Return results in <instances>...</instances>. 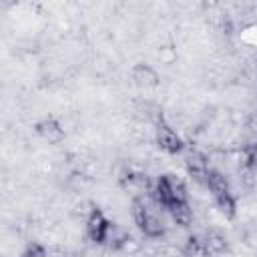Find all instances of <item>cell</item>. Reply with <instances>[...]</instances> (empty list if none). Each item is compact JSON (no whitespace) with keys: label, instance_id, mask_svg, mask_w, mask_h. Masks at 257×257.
I'll list each match as a JSON object with an SVG mask.
<instances>
[{"label":"cell","instance_id":"277c9868","mask_svg":"<svg viewBox=\"0 0 257 257\" xmlns=\"http://www.w3.org/2000/svg\"><path fill=\"white\" fill-rule=\"evenodd\" d=\"M185 169H187V173H189V177L193 181H197V183H201L205 187V177H207V173L211 169L209 157L205 153H201L197 149L187 151V155H185Z\"/></svg>","mask_w":257,"mask_h":257},{"label":"cell","instance_id":"30bf717a","mask_svg":"<svg viewBox=\"0 0 257 257\" xmlns=\"http://www.w3.org/2000/svg\"><path fill=\"white\" fill-rule=\"evenodd\" d=\"M215 205H217L219 213H221L225 219H233V217L237 215V199H235V195H233V193H229V195H223V197L215 199Z\"/></svg>","mask_w":257,"mask_h":257},{"label":"cell","instance_id":"52a82bcc","mask_svg":"<svg viewBox=\"0 0 257 257\" xmlns=\"http://www.w3.org/2000/svg\"><path fill=\"white\" fill-rule=\"evenodd\" d=\"M38 137H42L48 145H58L64 139V128L56 118H44L36 124Z\"/></svg>","mask_w":257,"mask_h":257},{"label":"cell","instance_id":"4fadbf2b","mask_svg":"<svg viewBox=\"0 0 257 257\" xmlns=\"http://www.w3.org/2000/svg\"><path fill=\"white\" fill-rule=\"evenodd\" d=\"M183 257H185V255H183Z\"/></svg>","mask_w":257,"mask_h":257},{"label":"cell","instance_id":"8992f818","mask_svg":"<svg viewBox=\"0 0 257 257\" xmlns=\"http://www.w3.org/2000/svg\"><path fill=\"white\" fill-rule=\"evenodd\" d=\"M131 78L137 86L141 88H157L161 84V76L159 72L151 66V64H145V62H137L131 70Z\"/></svg>","mask_w":257,"mask_h":257},{"label":"cell","instance_id":"8fae6325","mask_svg":"<svg viewBox=\"0 0 257 257\" xmlns=\"http://www.w3.org/2000/svg\"><path fill=\"white\" fill-rule=\"evenodd\" d=\"M241 155H243V167H245V171L257 173V143L245 145L241 149Z\"/></svg>","mask_w":257,"mask_h":257},{"label":"cell","instance_id":"5b68a950","mask_svg":"<svg viewBox=\"0 0 257 257\" xmlns=\"http://www.w3.org/2000/svg\"><path fill=\"white\" fill-rule=\"evenodd\" d=\"M205 189H207V193L213 197V201L219 199V197H223V195L233 193L227 175H225L223 171H219V169H209V173H207V177H205Z\"/></svg>","mask_w":257,"mask_h":257},{"label":"cell","instance_id":"6da1fadb","mask_svg":"<svg viewBox=\"0 0 257 257\" xmlns=\"http://www.w3.org/2000/svg\"><path fill=\"white\" fill-rule=\"evenodd\" d=\"M153 199L167 211L171 205L181 203V201H189V193H187V185L183 183L181 177L177 175H161L157 179V183L153 185L151 191Z\"/></svg>","mask_w":257,"mask_h":257},{"label":"cell","instance_id":"ba28073f","mask_svg":"<svg viewBox=\"0 0 257 257\" xmlns=\"http://www.w3.org/2000/svg\"><path fill=\"white\" fill-rule=\"evenodd\" d=\"M167 213L171 215L173 223H175L177 227H183V229L191 227L193 221H195V211H193V207H191L189 201H181V203L171 205V207L167 209Z\"/></svg>","mask_w":257,"mask_h":257},{"label":"cell","instance_id":"7c38bea8","mask_svg":"<svg viewBox=\"0 0 257 257\" xmlns=\"http://www.w3.org/2000/svg\"><path fill=\"white\" fill-rule=\"evenodd\" d=\"M20 257H48V251L40 243H28Z\"/></svg>","mask_w":257,"mask_h":257},{"label":"cell","instance_id":"9c48e42d","mask_svg":"<svg viewBox=\"0 0 257 257\" xmlns=\"http://www.w3.org/2000/svg\"><path fill=\"white\" fill-rule=\"evenodd\" d=\"M203 243H205L209 255H221V253H225V251L229 249V241H227L225 233L219 231L217 227H209V229L205 231Z\"/></svg>","mask_w":257,"mask_h":257},{"label":"cell","instance_id":"7a4b0ae2","mask_svg":"<svg viewBox=\"0 0 257 257\" xmlns=\"http://www.w3.org/2000/svg\"><path fill=\"white\" fill-rule=\"evenodd\" d=\"M108 227H110V221L106 219L102 209L92 207L88 211V215H86V221H84V231H86L88 241H92L94 245H104Z\"/></svg>","mask_w":257,"mask_h":257},{"label":"cell","instance_id":"3957f363","mask_svg":"<svg viewBox=\"0 0 257 257\" xmlns=\"http://www.w3.org/2000/svg\"><path fill=\"white\" fill-rule=\"evenodd\" d=\"M155 141L159 145L161 151L169 153V155H177L185 149V143L181 139V135L167 122H157V128H155Z\"/></svg>","mask_w":257,"mask_h":257}]
</instances>
